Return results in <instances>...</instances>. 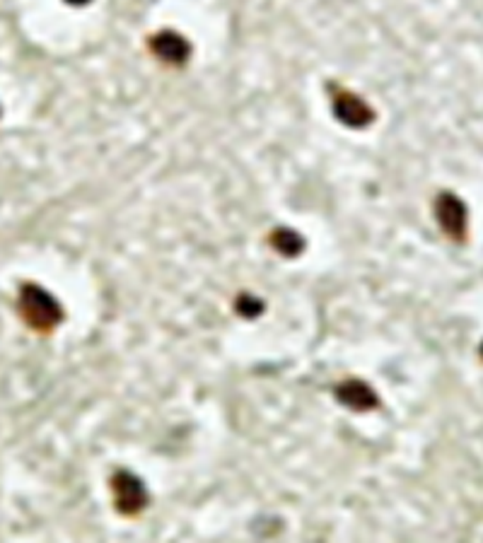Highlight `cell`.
I'll use <instances>...</instances> for the list:
<instances>
[{
  "label": "cell",
  "mask_w": 483,
  "mask_h": 543,
  "mask_svg": "<svg viewBox=\"0 0 483 543\" xmlns=\"http://www.w3.org/2000/svg\"><path fill=\"white\" fill-rule=\"evenodd\" d=\"M22 319L35 331H51L56 329L63 319V310L58 300L51 292H46L39 285H25L17 300Z\"/></svg>",
  "instance_id": "cell-1"
},
{
  "label": "cell",
  "mask_w": 483,
  "mask_h": 543,
  "mask_svg": "<svg viewBox=\"0 0 483 543\" xmlns=\"http://www.w3.org/2000/svg\"><path fill=\"white\" fill-rule=\"evenodd\" d=\"M111 490H114V502L121 515H139L148 505V490L139 476L131 471H117L111 478Z\"/></svg>",
  "instance_id": "cell-2"
},
{
  "label": "cell",
  "mask_w": 483,
  "mask_h": 543,
  "mask_svg": "<svg viewBox=\"0 0 483 543\" xmlns=\"http://www.w3.org/2000/svg\"><path fill=\"white\" fill-rule=\"evenodd\" d=\"M435 218H437L442 232L447 234L449 240H467L469 213H467V206L462 203V199H457L455 193H440V199L435 203Z\"/></svg>",
  "instance_id": "cell-4"
},
{
  "label": "cell",
  "mask_w": 483,
  "mask_h": 543,
  "mask_svg": "<svg viewBox=\"0 0 483 543\" xmlns=\"http://www.w3.org/2000/svg\"><path fill=\"white\" fill-rule=\"evenodd\" d=\"M481 355H483V345H481Z\"/></svg>",
  "instance_id": "cell-10"
},
{
  "label": "cell",
  "mask_w": 483,
  "mask_h": 543,
  "mask_svg": "<svg viewBox=\"0 0 483 543\" xmlns=\"http://www.w3.org/2000/svg\"><path fill=\"white\" fill-rule=\"evenodd\" d=\"M336 399L351 411H370L380 404L377 394L360 379H345L336 389Z\"/></svg>",
  "instance_id": "cell-6"
},
{
  "label": "cell",
  "mask_w": 483,
  "mask_h": 543,
  "mask_svg": "<svg viewBox=\"0 0 483 543\" xmlns=\"http://www.w3.org/2000/svg\"><path fill=\"white\" fill-rule=\"evenodd\" d=\"M271 244H273V249H276L278 254H283V256L303 254V249H304L303 237H300L295 230H288V227H278V230H273V234H271Z\"/></svg>",
  "instance_id": "cell-7"
},
{
  "label": "cell",
  "mask_w": 483,
  "mask_h": 543,
  "mask_svg": "<svg viewBox=\"0 0 483 543\" xmlns=\"http://www.w3.org/2000/svg\"><path fill=\"white\" fill-rule=\"evenodd\" d=\"M332 107L338 121L348 126V128H365V126L375 121L373 107L363 97L353 95V92L344 90V87H338L332 95Z\"/></svg>",
  "instance_id": "cell-3"
},
{
  "label": "cell",
  "mask_w": 483,
  "mask_h": 543,
  "mask_svg": "<svg viewBox=\"0 0 483 543\" xmlns=\"http://www.w3.org/2000/svg\"><path fill=\"white\" fill-rule=\"evenodd\" d=\"M237 312H240L242 317H259L263 312V302L256 300L254 295H242L240 302H237Z\"/></svg>",
  "instance_id": "cell-8"
},
{
  "label": "cell",
  "mask_w": 483,
  "mask_h": 543,
  "mask_svg": "<svg viewBox=\"0 0 483 543\" xmlns=\"http://www.w3.org/2000/svg\"><path fill=\"white\" fill-rule=\"evenodd\" d=\"M150 51L170 66H184L191 56V44L177 32H159L150 39Z\"/></svg>",
  "instance_id": "cell-5"
},
{
  "label": "cell",
  "mask_w": 483,
  "mask_h": 543,
  "mask_svg": "<svg viewBox=\"0 0 483 543\" xmlns=\"http://www.w3.org/2000/svg\"><path fill=\"white\" fill-rule=\"evenodd\" d=\"M68 3H73V5H85V3H90V0H68Z\"/></svg>",
  "instance_id": "cell-9"
}]
</instances>
